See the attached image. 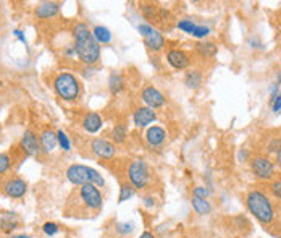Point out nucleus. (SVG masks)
Returning a JSON list of instances; mask_svg holds the SVG:
<instances>
[{"instance_id":"20e7f679","label":"nucleus","mask_w":281,"mask_h":238,"mask_svg":"<svg viewBox=\"0 0 281 238\" xmlns=\"http://www.w3.org/2000/svg\"><path fill=\"white\" fill-rule=\"evenodd\" d=\"M54 89H55L57 96L67 102L76 101L81 94V85H79L78 78L74 76L73 73H68V71H63V73H60V75L55 76Z\"/></svg>"},{"instance_id":"a211bd4d","label":"nucleus","mask_w":281,"mask_h":238,"mask_svg":"<svg viewBox=\"0 0 281 238\" xmlns=\"http://www.w3.org/2000/svg\"><path fill=\"white\" fill-rule=\"evenodd\" d=\"M20 225V219L15 212H5L0 217V230L5 233H12L15 228H18Z\"/></svg>"},{"instance_id":"7ed1b4c3","label":"nucleus","mask_w":281,"mask_h":238,"mask_svg":"<svg viewBox=\"0 0 281 238\" xmlns=\"http://www.w3.org/2000/svg\"><path fill=\"white\" fill-rule=\"evenodd\" d=\"M67 178L73 185H78V186H82L86 183H92L97 188H101L105 185L104 177L99 174L96 169L82 166V164H73V166H70L67 169Z\"/></svg>"},{"instance_id":"a19ab883","label":"nucleus","mask_w":281,"mask_h":238,"mask_svg":"<svg viewBox=\"0 0 281 238\" xmlns=\"http://www.w3.org/2000/svg\"><path fill=\"white\" fill-rule=\"evenodd\" d=\"M82 73H84V76H92L94 73H96V68H94V67H87Z\"/></svg>"},{"instance_id":"aec40b11","label":"nucleus","mask_w":281,"mask_h":238,"mask_svg":"<svg viewBox=\"0 0 281 238\" xmlns=\"http://www.w3.org/2000/svg\"><path fill=\"white\" fill-rule=\"evenodd\" d=\"M196 52L204 59H212V57L218 54V46L215 43H210V41H199L196 44Z\"/></svg>"},{"instance_id":"c03bdc74","label":"nucleus","mask_w":281,"mask_h":238,"mask_svg":"<svg viewBox=\"0 0 281 238\" xmlns=\"http://www.w3.org/2000/svg\"><path fill=\"white\" fill-rule=\"evenodd\" d=\"M276 164L281 167V147H279L278 152H276Z\"/></svg>"},{"instance_id":"4468645a","label":"nucleus","mask_w":281,"mask_h":238,"mask_svg":"<svg viewBox=\"0 0 281 238\" xmlns=\"http://www.w3.org/2000/svg\"><path fill=\"white\" fill-rule=\"evenodd\" d=\"M59 12H60V4L42 2L37 5V8L34 10V15L39 20H49V18H54L55 15H59Z\"/></svg>"},{"instance_id":"ea45409f","label":"nucleus","mask_w":281,"mask_h":238,"mask_svg":"<svg viewBox=\"0 0 281 238\" xmlns=\"http://www.w3.org/2000/svg\"><path fill=\"white\" fill-rule=\"evenodd\" d=\"M65 55H67V57H74V55H76V49H74V46L65 49Z\"/></svg>"},{"instance_id":"f03ea898","label":"nucleus","mask_w":281,"mask_h":238,"mask_svg":"<svg viewBox=\"0 0 281 238\" xmlns=\"http://www.w3.org/2000/svg\"><path fill=\"white\" fill-rule=\"evenodd\" d=\"M246 206L251 214L259 220L260 224L268 225L275 220V209L270 203L268 196L259 190H252L246 196Z\"/></svg>"},{"instance_id":"37998d69","label":"nucleus","mask_w":281,"mask_h":238,"mask_svg":"<svg viewBox=\"0 0 281 238\" xmlns=\"http://www.w3.org/2000/svg\"><path fill=\"white\" fill-rule=\"evenodd\" d=\"M139 238H155V235H154V233H151V232H144V233L140 235Z\"/></svg>"},{"instance_id":"6e6552de","label":"nucleus","mask_w":281,"mask_h":238,"mask_svg":"<svg viewBox=\"0 0 281 238\" xmlns=\"http://www.w3.org/2000/svg\"><path fill=\"white\" fill-rule=\"evenodd\" d=\"M90 149L99 159H113L117 154V147L105 138H94L90 143Z\"/></svg>"},{"instance_id":"79ce46f5","label":"nucleus","mask_w":281,"mask_h":238,"mask_svg":"<svg viewBox=\"0 0 281 238\" xmlns=\"http://www.w3.org/2000/svg\"><path fill=\"white\" fill-rule=\"evenodd\" d=\"M251 47H254V49H255V47H260V46H259V39H257V37H252V39H251Z\"/></svg>"},{"instance_id":"72a5a7b5","label":"nucleus","mask_w":281,"mask_h":238,"mask_svg":"<svg viewBox=\"0 0 281 238\" xmlns=\"http://www.w3.org/2000/svg\"><path fill=\"white\" fill-rule=\"evenodd\" d=\"M10 169V157L5 152H0V174H5V172Z\"/></svg>"},{"instance_id":"1a4fd4ad","label":"nucleus","mask_w":281,"mask_h":238,"mask_svg":"<svg viewBox=\"0 0 281 238\" xmlns=\"http://www.w3.org/2000/svg\"><path fill=\"white\" fill-rule=\"evenodd\" d=\"M140 99L146 102L149 109H160L165 105V96L154 86H146L140 93Z\"/></svg>"},{"instance_id":"e433bc0d","label":"nucleus","mask_w":281,"mask_h":238,"mask_svg":"<svg viewBox=\"0 0 281 238\" xmlns=\"http://www.w3.org/2000/svg\"><path fill=\"white\" fill-rule=\"evenodd\" d=\"M13 36L20 41L21 44H24L26 46V49H28V52H29V47H28V41H26V37H24V32L21 31V29H13Z\"/></svg>"},{"instance_id":"2f4dec72","label":"nucleus","mask_w":281,"mask_h":238,"mask_svg":"<svg viewBox=\"0 0 281 238\" xmlns=\"http://www.w3.org/2000/svg\"><path fill=\"white\" fill-rule=\"evenodd\" d=\"M115 230H117L120 235H129L134 230V224L133 222H121V224H117Z\"/></svg>"},{"instance_id":"f8f14e48","label":"nucleus","mask_w":281,"mask_h":238,"mask_svg":"<svg viewBox=\"0 0 281 238\" xmlns=\"http://www.w3.org/2000/svg\"><path fill=\"white\" fill-rule=\"evenodd\" d=\"M21 147H23V151L26 152L28 155H37L39 151H40V143H39V139L36 136L34 131H31V130H26L23 133L21 136V141H20Z\"/></svg>"},{"instance_id":"39448f33","label":"nucleus","mask_w":281,"mask_h":238,"mask_svg":"<svg viewBox=\"0 0 281 238\" xmlns=\"http://www.w3.org/2000/svg\"><path fill=\"white\" fill-rule=\"evenodd\" d=\"M128 178L129 183L134 186V190H143L147 186L151 174H149V167L144 159H136L129 164L128 167Z\"/></svg>"},{"instance_id":"5701e85b","label":"nucleus","mask_w":281,"mask_h":238,"mask_svg":"<svg viewBox=\"0 0 281 238\" xmlns=\"http://www.w3.org/2000/svg\"><path fill=\"white\" fill-rule=\"evenodd\" d=\"M92 36H94V39L97 41L99 46L112 43V32H110V29L105 28V26H101V24H99V26H96V28L92 29Z\"/></svg>"},{"instance_id":"423d86ee","label":"nucleus","mask_w":281,"mask_h":238,"mask_svg":"<svg viewBox=\"0 0 281 238\" xmlns=\"http://www.w3.org/2000/svg\"><path fill=\"white\" fill-rule=\"evenodd\" d=\"M79 200L89 211H99L104 206L102 193L99 191V188L92 183H86L79 188Z\"/></svg>"},{"instance_id":"4be33fe9","label":"nucleus","mask_w":281,"mask_h":238,"mask_svg":"<svg viewBox=\"0 0 281 238\" xmlns=\"http://www.w3.org/2000/svg\"><path fill=\"white\" fill-rule=\"evenodd\" d=\"M109 89L112 94H120L125 89V78L121 73H112L109 76Z\"/></svg>"},{"instance_id":"f3484780","label":"nucleus","mask_w":281,"mask_h":238,"mask_svg":"<svg viewBox=\"0 0 281 238\" xmlns=\"http://www.w3.org/2000/svg\"><path fill=\"white\" fill-rule=\"evenodd\" d=\"M144 43H146L147 49H151L152 52H160L165 47V37L160 31L154 29L151 34L144 37Z\"/></svg>"},{"instance_id":"c85d7f7f","label":"nucleus","mask_w":281,"mask_h":238,"mask_svg":"<svg viewBox=\"0 0 281 238\" xmlns=\"http://www.w3.org/2000/svg\"><path fill=\"white\" fill-rule=\"evenodd\" d=\"M57 139H59V146L62 147L63 151H71V143H70V139L67 136V133H65L63 130H59L57 131Z\"/></svg>"},{"instance_id":"cd10ccee","label":"nucleus","mask_w":281,"mask_h":238,"mask_svg":"<svg viewBox=\"0 0 281 238\" xmlns=\"http://www.w3.org/2000/svg\"><path fill=\"white\" fill-rule=\"evenodd\" d=\"M197 24L193 21V20H179L176 23V28L181 29L183 32H186V34H193V31L196 29Z\"/></svg>"},{"instance_id":"f704fd0d","label":"nucleus","mask_w":281,"mask_h":238,"mask_svg":"<svg viewBox=\"0 0 281 238\" xmlns=\"http://www.w3.org/2000/svg\"><path fill=\"white\" fill-rule=\"evenodd\" d=\"M137 31H139L140 36L146 37V36H149V34H151V32L154 31V26H152L151 23H140L139 26H137Z\"/></svg>"},{"instance_id":"6ab92c4d","label":"nucleus","mask_w":281,"mask_h":238,"mask_svg":"<svg viewBox=\"0 0 281 238\" xmlns=\"http://www.w3.org/2000/svg\"><path fill=\"white\" fill-rule=\"evenodd\" d=\"M39 143L42 146V149L45 152H51L54 151L57 146H59V139H57V133H54L52 130H44L42 133L39 136Z\"/></svg>"},{"instance_id":"0eeeda50","label":"nucleus","mask_w":281,"mask_h":238,"mask_svg":"<svg viewBox=\"0 0 281 238\" xmlns=\"http://www.w3.org/2000/svg\"><path fill=\"white\" fill-rule=\"evenodd\" d=\"M251 169L252 174L260 180H270L275 175V162L263 155H257L251 161Z\"/></svg>"},{"instance_id":"c9c22d12","label":"nucleus","mask_w":281,"mask_h":238,"mask_svg":"<svg viewBox=\"0 0 281 238\" xmlns=\"http://www.w3.org/2000/svg\"><path fill=\"white\" fill-rule=\"evenodd\" d=\"M270 188H271V193H273V196H276L278 200H281V180H275Z\"/></svg>"},{"instance_id":"a878e982","label":"nucleus","mask_w":281,"mask_h":238,"mask_svg":"<svg viewBox=\"0 0 281 238\" xmlns=\"http://www.w3.org/2000/svg\"><path fill=\"white\" fill-rule=\"evenodd\" d=\"M112 138L115 144H121L126 141L128 138V128L125 125H121V123H118V125H115L113 130H112Z\"/></svg>"},{"instance_id":"2eb2a0df","label":"nucleus","mask_w":281,"mask_h":238,"mask_svg":"<svg viewBox=\"0 0 281 238\" xmlns=\"http://www.w3.org/2000/svg\"><path fill=\"white\" fill-rule=\"evenodd\" d=\"M165 139H167V131H165L162 127H151L147 130V133H146V141L149 146H152V147H159L165 143Z\"/></svg>"},{"instance_id":"de8ad7c7","label":"nucleus","mask_w":281,"mask_h":238,"mask_svg":"<svg viewBox=\"0 0 281 238\" xmlns=\"http://www.w3.org/2000/svg\"><path fill=\"white\" fill-rule=\"evenodd\" d=\"M8 238H20V235H13V236H8Z\"/></svg>"},{"instance_id":"7c9ffc66","label":"nucleus","mask_w":281,"mask_h":238,"mask_svg":"<svg viewBox=\"0 0 281 238\" xmlns=\"http://www.w3.org/2000/svg\"><path fill=\"white\" fill-rule=\"evenodd\" d=\"M210 196V190L207 186H196L193 190V198H199V200H207Z\"/></svg>"},{"instance_id":"b1692460","label":"nucleus","mask_w":281,"mask_h":238,"mask_svg":"<svg viewBox=\"0 0 281 238\" xmlns=\"http://www.w3.org/2000/svg\"><path fill=\"white\" fill-rule=\"evenodd\" d=\"M191 204H193V209H194L199 216H207V214H210V211H212V204H210L207 200L193 198Z\"/></svg>"},{"instance_id":"9b49d317","label":"nucleus","mask_w":281,"mask_h":238,"mask_svg":"<svg viewBox=\"0 0 281 238\" xmlns=\"http://www.w3.org/2000/svg\"><path fill=\"white\" fill-rule=\"evenodd\" d=\"M167 62L175 70H186L189 65H191V59H189V55L184 51H179V49H171V51H168Z\"/></svg>"},{"instance_id":"4c0bfd02","label":"nucleus","mask_w":281,"mask_h":238,"mask_svg":"<svg viewBox=\"0 0 281 238\" xmlns=\"http://www.w3.org/2000/svg\"><path fill=\"white\" fill-rule=\"evenodd\" d=\"M271 110H273L275 113L281 112V91H279V94L276 96V99L273 101V104H271Z\"/></svg>"},{"instance_id":"393cba45","label":"nucleus","mask_w":281,"mask_h":238,"mask_svg":"<svg viewBox=\"0 0 281 238\" xmlns=\"http://www.w3.org/2000/svg\"><path fill=\"white\" fill-rule=\"evenodd\" d=\"M140 12H143L144 18L146 20H154V21H159V13H160V8L154 5V4H140Z\"/></svg>"},{"instance_id":"9d476101","label":"nucleus","mask_w":281,"mask_h":238,"mask_svg":"<svg viewBox=\"0 0 281 238\" xmlns=\"http://www.w3.org/2000/svg\"><path fill=\"white\" fill-rule=\"evenodd\" d=\"M4 190H5L7 196H10V198H13V200H20L26 194L28 185L23 178H12L4 185Z\"/></svg>"},{"instance_id":"bb28decb","label":"nucleus","mask_w":281,"mask_h":238,"mask_svg":"<svg viewBox=\"0 0 281 238\" xmlns=\"http://www.w3.org/2000/svg\"><path fill=\"white\" fill-rule=\"evenodd\" d=\"M136 190H134V186L131 185V183H123L121 188H120V196H118V203H125L128 200H131L134 196Z\"/></svg>"},{"instance_id":"58836bf2","label":"nucleus","mask_w":281,"mask_h":238,"mask_svg":"<svg viewBox=\"0 0 281 238\" xmlns=\"http://www.w3.org/2000/svg\"><path fill=\"white\" fill-rule=\"evenodd\" d=\"M154 204H155L154 196H146V198H144V206L146 208H154Z\"/></svg>"},{"instance_id":"c756f323","label":"nucleus","mask_w":281,"mask_h":238,"mask_svg":"<svg viewBox=\"0 0 281 238\" xmlns=\"http://www.w3.org/2000/svg\"><path fill=\"white\" fill-rule=\"evenodd\" d=\"M209 34H210V28L209 26H205V24H197L191 36H194L196 39H204V37H207Z\"/></svg>"},{"instance_id":"f257e3e1","label":"nucleus","mask_w":281,"mask_h":238,"mask_svg":"<svg viewBox=\"0 0 281 238\" xmlns=\"http://www.w3.org/2000/svg\"><path fill=\"white\" fill-rule=\"evenodd\" d=\"M73 39H74V49H76V55L79 60L87 65V67H94V65L101 59V46L92 36V31L89 29L86 23H76L73 26Z\"/></svg>"},{"instance_id":"412c9836","label":"nucleus","mask_w":281,"mask_h":238,"mask_svg":"<svg viewBox=\"0 0 281 238\" xmlns=\"http://www.w3.org/2000/svg\"><path fill=\"white\" fill-rule=\"evenodd\" d=\"M204 81V75L199 71V70H191L186 73L184 76V85L189 88V89H199L201 85Z\"/></svg>"},{"instance_id":"ddd939ff","label":"nucleus","mask_w":281,"mask_h":238,"mask_svg":"<svg viewBox=\"0 0 281 238\" xmlns=\"http://www.w3.org/2000/svg\"><path fill=\"white\" fill-rule=\"evenodd\" d=\"M155 120H157L155 110L149 109V107H139L133 113V122L137 128H146L151 125V123H154Z\"/></svg>"},{"instance_id":"473e14b6","label":"nucleus","mask_w":281,"mask_h":238,"mask_svg":"<svg viewBox=\"0 0 281 238\" xmlns=\"http://www.w3.org/2000/svg\"><path fill=\"white\" fill-rule=\"evenodd\" d=\"M59 225H57L55 222H45L44 225H42V232L47 235V236H54V235H57L59 233Z\"/></svg>"},{"instance_id":"a18cd8bd","label":"nucleus","mask_w":281,"mask_h":238,"mask_svg":"<svg viewBox=\"0 0 281 238\" xmlns=\"http://www.w3.org/2000/svg\"><path fill=\"white\" fill-rule=\"evenodd\" d=\"M278 85H281V73L278 75Z\"/></svg>"},{"instance_id":"dca6fc26","label":"nucleus","mask_w":281,"mask_h":238,"mask_svg":"<svg viewBox=\"0 0 281 238\" xmlns=\"http://www.w3.org/2000/svg\"><path fill=\"white\" fill-rule=\"evenodd\" d=\"M102 125H104L102 117L99 115L97 112L86 113L84 120H82V128H84L87 133H97V131L102 128Z\"/></svg>"},{"instance_id":"49530a36","label":"nucleus","mask_w":281,"mask_h":238,"mask_svg":"<svg viewBox=\"0 0 281 238\" xmlns=\"http://www.w3.org/2000/svg\"><path fill=\"white\" fill-rule=\"evenodd\" d=\"M20 238H31L29 235H20Z\"/></svg>"}]
</instances>
